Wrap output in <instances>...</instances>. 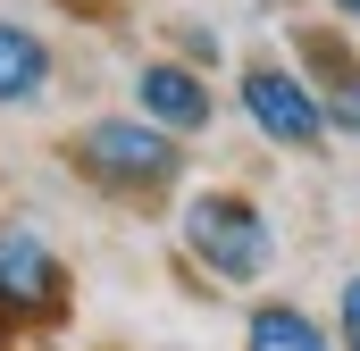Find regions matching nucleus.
<instances>
[{
  "instance_id": "nucleus-1",
  "label": "nucleus",
  "mask_w": 360,
  "mask_h": 351,
  "mask_svg": "<svg viewBox=\"0 0 360 351\" xmlns=\"http://www.w3.org/2000/svg\"><path fill=\"white\" fill-rule=\"evenodd\" d=\"M68 168L84 176L92 192H109V201L151 209L160 192H176L184 143H176V134H160L151 117H92V126L68 134Z\"/></svg>"
},
{
  "instance_id": "nucleus-2",
  "label": "nucleus",
  "mask_w": 360,
  "mask_h": 351,
  "mask_svg": "<svg viewBox=\"0 0 360 351\" xmlns=\"http://www.w3.org/2000/svg\"><path fill=\"white\" fill-rule=\"evenodd\" d=\"M176 234H184V251H193V267L218 276V284H260V276L276 267L269 209H260L252 192H235V184H201V192H184Z\"/></svg>"
},
{
  "instance_id": "nucleus-3",
  "label": "nucleus",
  "mask_w": 360,
  "mask_h": 351,
  "mask_svg": "<svg viewBox=\"0 0 360 351\" xmlns=\"http://www.w3.org/2000/svg\"><path fill=\"white\" fill-rule=\"evenodd\" d=\"M235 109L252 117V134H260L269 151H302V159H310V151L335 143L319 84H310L302 67H285V59H243V67H235Z\"/></svg>"
},
{
  "instance_id": "nucleus-4",
  "label": "nucleus",
  "mask_w": 360,
  "mask_h": 351,
  "mask_svg": "<svg viewBox=\"0 0 360 351\" xmlns=\"http://www.w3.org/2000/svg\"><path fill=\"white\" fill-rule=\"evenodd\" d=\"M59 310H68V260L25 218H0V343L17 326H59Z\"/></svg>"
},
{
  "instance_id": "nucleus-5",
  "label": "nucleus",
  "mask_w": 360,
  "mask_h": 351,
  "mask_svg": "<svg viewBox=\"0 0 360 351\" xmlns=\"http://www.w3.org/2000/svg\"><path fill=\"white\" fill-rule=\"evenodd\" d=\"M134 117H151L160 134L193 143V134H210L218 92H210V76H201L193 59H143V67H134Z\"/></svg>"
},
{
  "instance_id": "nucleus-6",
  "label": "nucleus",
  "mask_w": 360,
  "mask_h": 351,
  "mask_svg": "<svg viewBox=\"0 0 360 351\" xmlns=\"http://www.w3.org/2000/svg\"><path fill=\"white\" fill-rule=\"evenodd\" d=\"M293 67H310V84L327 100V126L335 134H360V59L335 42V34H293Z\"/></svg>"
},
{
  "instance_id": "nucleus-7",
  "label": "nucleus",
  "mask_w": 360,
  "mask_h": 351,
  "mask_svg": "<svg viewBox=\"0 0 360 351\" xmlns=\"http://www.w3.org/2000/svg\"><path fill=\"white\" fill-rule=\"evenodd\" d=\"M51 100V42L25 17H0V109H42Z\"/></svg>"
},
{
  "instance_id": "nucleus-8",
  "label": "nucleus",
  "mask_w": 360,
  "mask_h": 351,
  "mask_svg": "<svg viewBox=\"0 0 360 351\" xmlns=\"http://www.w3.org/2000/svg\"><path fill=\"white\" fill-rule=\"evenodd\" d=\"M243 351H335V326H319L302 301H260L243 318Z\"/></svg>"
},
{
  "instance_id": "nucleus-9",
  "label": "nucleus",
  "mask_w": 360,
  "mask_h": 351,
  "mask_svg": "<svg viewBox=\"0 0 360 351\" xmlns=\"http://www.w3.org/2000/svg\"><path fill=\"white\" fill-rule=\"evenodd\" d=\"M335 351H360V267L335 284Z\"/></svg>"
},
{
  "instance_id": "nucleus-10",
  "label": "nucleus",
  "mask_w": 360,
  "mask_h": 351,
  "mask_svg": "<svg viewBox=\"0 0 360 351\" xmlns=\"http://www.w3.org/2000/svg\"><path fill=\"white\" fill-rule=\"evenodd\" d=\"M59 8H68V17H109L117 0H59Z\"/></svg>"
},
{
  "instance_id": "nucleus-11",
  "label": "nucleus",
  "mask_w": 360,
  "mask_h": 351,
  "mask_svg": "<svg viewBox=\"0 0 360 351\" xmlns=\"http://www.w3.org/2000/svg\"><path fill=\"white\" fill-rule=\"evenodd\" d=\"M335 8V25H360V0H327Z\"/></svg>"
}]
</instances>
